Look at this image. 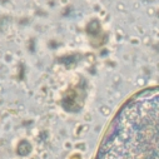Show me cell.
Returning <instances> with one entry per match:
<instances>
[{
    "label": "cell",
    "instance_id": "obj_1",
    "mask_svg": "<svg viewBox=\"0 0 159 159\" xmlns=\"http://www.w3.org/2000/svg\"><path fill=\"white\" fill-rule=\"evenodd\" d=\"M94 159H159V85L135 93L118 109Z\"/></svg>",
    "mask_w": 159,
    "mask_h": 159
}]
</instances>
